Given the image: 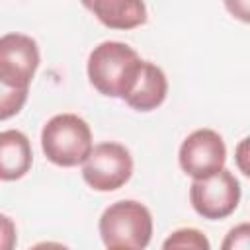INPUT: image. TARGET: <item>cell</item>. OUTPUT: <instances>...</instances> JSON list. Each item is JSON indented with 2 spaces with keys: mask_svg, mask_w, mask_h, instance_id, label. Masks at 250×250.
<instances>
[{
  "mask_svg": "<svg viewBox=\"0 0 250 250\" xmlns=\"http://www.w3.org/2000/svg\"><path fill=\"white\" fill-rule=\"evenodd\" d=\"M141 62L143 59L127 43L102 41L88 55V80L102 96L123 100L137 78Z\"/></svg>",
  "mask_w": 250,
  "mask_h": 250,
  "instance_id": "6da1fadb",
  "label": "cell"
},
{
  "mask_svg": "<svg viewBox=\"0 0 250 250\" xmlns=\"http://www.w3.org/2000/svg\"><path fill=\"white\" fill-rule=\"evenodd\" d=\"M98 230L107 250H145L152 238V215L135 199H121L104 209Z\"/></svg>",
  "mask_w": 250,
  "mask_h": 250,
  "instance_id": "7a4b0ae2",
  "label": "cell"
},
{
  "mask_svg": "<svg viewBox=\"0 0 250 250\" xmlns=\"http://www.w3.org/2000/svg\"><path fill=\"white\" fill-rule=\"evenodd\" d=\"M41 148L55 166L74 168L94 148L92 129L76 113H57L41 129Z\"/></svg>",
  "mask_w": 250,
  "mask_h": 250,
  "instance_id": "3957f363",
  "label": "cell"
},
{
  "mask_svg": "<svg viewBox=\"0 0 250 250\" xmlns=\"http://www.w3.org/2000/svg\"><path fill=\"white\" fill-rule=\"evenodd\" d=\"M133 176V156L129 148L115 141L100 143L82 162V178L96 191H115Z\"/></svg>",
  "mask_w": 250,
  "mask_h": 250,
  "instance_id": "277c9868",
  "label": "cell"
},
{
  "mask_svg": "<svg viewBox=\"0 0 250 250\" xmlns=\"http://www.w3.org/2000/svg\"><path fill=\"white\" fill-rule=\"evenodd\" d=\"M240 195V182L227 168L209 178L193 180L189 186V203L193 211L209 221H219L232 215L238 207Z\"/></svg>",
  "mask_w": 250,
  "mask_h": 250,
  "instance_id": "5b68a950",
  "label": "cell"
},
{
  "mask_svg": "<svg viewBox=\"0 0 250 250\" xmlns=\"http://www.w3.org/2000/svg\"><path fill=\"white\" fill-rule=\"evenodd\" d=\"M41 55L37 41L25 33H4L0 37V84L14 90H29Z\"/></svg>",
  "mask_w": 250,
  "mask_h": 250,
  "instance_id": "8992f818",
  "label": "cell"
},
{
  "mask_svg": "<svg viewBox=\"0 0 250 250\" xmlns=\"http://www.w3.org/2000/svg\"><path fill=\"white\" fill-rule=\"evenodd\" d=\"M180 168L193 180H203L225 168L227 146L215 129H195L189 133L178 150Z\"/></svg>",
  "mask_w": 250,
  "mask_h": 250,
  "instance_id": "52a82bcc",
  "label": "cell"
},
{
  "mask_svg": "<svg viewBox=\"0 0 250 250\" xmlns=\"http://www.w3.org/2000/svg\"><path fill=\"white\" fill-rule=\"evenodd\" d=\"M166 94H168V80L164 70L150 61H143L137 78L131 90L127 92V96L123 98V102L131 109L152 111L164 104Z\"/></svg>",
  "mask_w": 250,
  "mask_h": 250,
  "instance_id": "ba28073f",
  "label": "cell"
},
{
  "mask_svg": "<svg viewBox=\"0 0 250 250\" xmlns=\"http://www.w3.org/2000/svg\"><path fill=\"white\" fill-rule=\"evenodd\" d=\"M33 164L31 143L18 129L0 131V180L16 182L23 178Z\"/></svg>",
  "mask_w": 250,
  "mask_h": 250,
  "instance_id": "9c48e42d",
  "label": "cell"
},
{
  "mask_svg": "<svg viewBox=\"0 0 250 250\" xmlns=\"http://www.w3.org/2000/svg\"><path fill=\"white\" fill-rule=\"evenodd\" d=\"M84 8L109 29H135L146 23V6L139 0H94L84 2Z\"/></svg>",
  "mask_w": 250,
  "mask_h": 250,
  "instance_id": "30bf717a",
  "label": "cell"
},
{
  "mask_svg": "<svg viewBox=\"0 0 250 250\" xmlns=\"http://www.w3.org/2000/svg\"><path fill=\"white\" fill-rule=\"evenodd\" d=\"M160 250H211V242L199 229L182 227L164 238Z\"/></svg>",
  "mask_w": 250,
  "mask_h": 250,
  "instance_id": "8fae6325",
  "label": "cell"
},
{
  "mask_svg": "<svg viewBox=\"0 0 250 250\" xmlns=\"http://www.w3.org/2000/svg\"><path fill=\"white\" fill-rule=\"evenodd\" d=\"M27 92L29 90H14L0 84V121H6L21 111L27 102Z\"/></svg>",
  "mask_w": 250,
  "mask_h": 250,
  "instance_id": "7c38bea8",
  "label": "cell"
},
{
  "mask_svg": "<svg viewBox=\"0 0 250 250\" xmlns=\"http://www.w3.org/2000/svg\"><path fill=\"white\" fill-rule=\"evenodd\" d=\"M221 250H250V225L244 221L232 227L225 234L221 242Z\"/></svg>",
  "mask_w": 250,
  "mask_h": 250,
  "instance_id": "4fadbf2b",
  "label": "cell"
},
{
  "mask_svg": "<svg viewBox=\"0 0 250 250\" xmlns=\"http://www.w3.org/2000/svg\"><path fill=\"white\" fill-rule=\"evenodd\" d=\"M16 244H18V229H16V223L0 213V250H16Z\"/></svg>",
  "mask_w": 250,
  "mask_h": 250,
  "instance_id": "5bb4252c",
  "label": "cell"
},
{
  "mask_svg": "<svg viewBox=\"0 0 250 250\" xmlns=\"http://www.w3.org/2000/svg\"><path fill=\"white\" fill-rule=\"evenodd\" d=\"M246 156H248V139H242L240 145L236 146V164L240 168V172L244 176H248V164H246Z\"/></svg>",
  "mask_w": 250,
  "mask_h": 250,
  "instance_id": "9a60e30c",
  "label": "cell"
},
{
  "mask_svg": "<svg viewBox=\"0 0 250 250\" xmlns=\"http://www.w3.org/2000/svg\"><path fill=\"white\" fill-rule=\"evenodd\" d=\"M27 250H70V248L64 246V244H61V242H55V240H43V242L33 244Z\"/></svg>",
  "mask_w": 250,
  "mask_h": 250,
  "instance_id": "2e32d148",
  "label": "cell"
}]
</instances>
